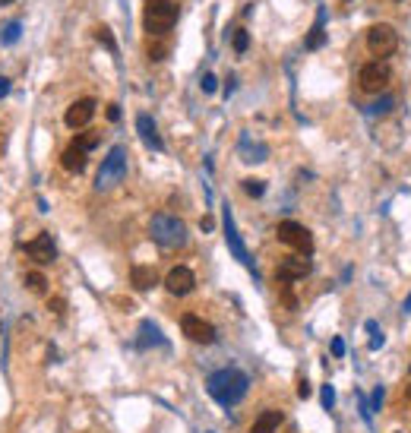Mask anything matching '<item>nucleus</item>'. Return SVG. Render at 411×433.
Masks as SVG:
<instances>
[{"instance_id": "nucleus-1", "label": "nucleus", "mask_w": 411, "mask_h": 433, "mask_svg": "<svg viewBox=\"0 0 411 433\" xmlns=\"http://www.w3.org/2000/svg\"><path fill=\"white\" fill-rule=\"evenodd\" d=\"M247 386H250L247 373H240V370H219V373L209 376L206 389L219 405H238L247 395Z\"/></svg>"}, {"instance_id": "nucleus-2", "label": "nucleus", "mask_w": 411, "mask_h": 433, "mask_svg": "<svg viewBox=\"0 0 411 433\" xmlns=\"http://www.w3.org/2000/svg\"><path fill=\"white\" fill-rule=\"evenodd\" d=\"M149 234L162 250H181L187 244V225L181 219H174L168 212L152 215V225H149Z\"/></svg>"}, {"instance_id": "nucleus-3", "label": "nucleus", "mask_w": 411, "mask_h": 433, "mask_svg": "<svg viewBox=\"0 0 411 433\" xmlns=\"http://www.w3.org/2000/svg\"><path fill=\"white\" fill-rule=\"evenodd\" d=\"M181 16V10L174 0H146V10H142V25H146L149 35H168L174 29Z\"/></svg>"}, {"instance_id": "nucleus-4", "label": "nucleus", "mask_w": 411, "mask_h": 433, "mask_svg": "<svg viewBox=\"0 0 411 433\" xmlns=\"http://www.w3.org/2000/svg\"><path fill=\"white\" fill-rule=\"evenodd\" d=\"M389 79H393V66L386 60H370V64L361 66V73H358V82H361V89L370 92V95H379V92L389 89Z\"/></svg>"}, {"instance_id": "nucleus-5", "label": "nucleus", "mask_w": 411, "mask_h": 433, "mask_svg": "<svg viewBox=\"0 0 411 433\" xmlns=\"http://www.w3.org/2000/svg\"><path fill=\"white\" fill-rule=\"evenodd\" d=\"M367 48H370V54H373L377 60H386L389 54H395V48H399V35H395V29H393V25H386V23L370 25Z\"/></svg>"}, {"instance_id": "nucleus-6", "label": "nucleus", "mask_w": 411, "mask_h": 433, "mask_svg": "<svg viewBox=\"0 0 411 433\" xmlns=\"http://www.w3.org/2000/svg\"><path fill=\"white\" fill-rule=\"evenodd\" d=\"M275 234H279L282 244L291 247L295 253H304V256L313 253V237H310V231H307L301 221H282L279 228H275Z\"/></svg>"}, {"instance_id": "nucleus-7", "label": "nucleus", "mask_w": 411, "mask_h": 433, "mask_svg": "<svg viewBox=\"0 0 411 433\" xmlns=\"http://www.w3.org/2000/svg\"><path fill=\"white\" fill-rule=\"evenodd\" d=\"M123 171H127V152H123V149L117 146V149H111V156H108L105 162H101L95 187L105 190V187H111V184H117V180L123 177Z\"/></svg>"}, {"instance_id": "nucleus-8", "label": "nucleus", "mask_w": 411, "mask_h": 433, "mask_svg": "<svg viewBox=\"0 0 411 433\" xmlns=\"http://www.w3.org/2000/svg\"><path fill=\"white\" fill-rule=\"evenodd\" d=\"M181 329H184V335H187L190 342H197V345H212L215 342V326L212 323H206L203 317H197V313H187V317L181 319Z\"/></svg>"}, {"instance_id": "nucleus-9", "label": "nucleus", "mask_w": 411, "mask_h": 433, "mask_svg": "<svg viewBox=\"0 0 411 433\" xmlns=\"http://www.w3.org/2000/svg\"><path fill=\"white\" fill-rule=\"evenodd\" d=\"M164 288H168L174 297H184L197 288V275H193V269H187V266H174V269L164 275Z\"/></svg>"}, {"instance_id": "nucleus-10", "label": "nucleus", "mask_w": 411, "mask_h": 433, "mask_svg": "<svg viewBox=\"0 0 411 433\" xmlns=\"http://www.w3.org/2000/svg\"><path fill=\"white\" fill-rule=\"evenodd\" d=\"M310 269H313L310 256H304V253L285 256V260H282V266H279V282H297V278L310 275Z\"/></svg>"}, {"instance_id": "nucleus-11", "label": "nucleus", "mask_w": 411, "mask_h": 433, "mask_svg": "<svg viewBox=\"0 0 411 433\" xmlns=\"http://www.w3.org/2000/svg\"><path fill=\"white\" fill-rule=\"evenodd\" d=\"M25 253L32 256L35 262H54V256H58V247H54V237L51 234H35L29 244H25Z\"/></svg>"}, {"instance_id": "nucleus-12", "label": "nucleus", "mask_w": 411, "mask_h": 433, "mask_svg": "<svg viewBox=\"0 0 411 433\" xmlns=\"http://www.w3.org/2000/svg\"><path fill=\"white\" fill-rule=\"evenodd\" d=\"M92 114H95V101H92V99H79V101H73V105L66 108L64 121H66V127L82 130V127L92 121Z\"/></svg>"}, {"instance_id": "nucleus-13", "label": "nucleus", "mask_w": 411, "mask_h": 433, "mask_svg": "<svg viewBox=\"0 0 411 433\" xmlns=\"http://www.w3.org/2000/svg\"><path fill=\"white\" fill-rule=\"evenodd\" d=\"M136 130H140L142 143H146L152 152H162V136L155 133V121L149 114H136Z\"/></svg>"}, {"instance_id": "nucleus-14", "label": "nucleus", "mask_w": 411, "mask_h": 433, "mask_svg": "<svg viewBox=\"0 0 411 433\" xmlns=\"http://www.w3.org/2000/svg\"><path fill=\"white\" fill-rule=\"evenodd\" d=\"M130 282L136 291H152V288L158 285V272L152 269V266H133Z\"/></svg>"}, {"instance_id": "nucleus-15", "label": "nucleus", "mask_w": 411, "mask_h": 433, "mask_svg": "<svg viewBox=\"0 0 411 433\" xmlns=\"http://www.w3.org/2000/svg\"><path fill=\"white\" fill-rule=\"evenodd\" d=\"M60 164H64L66 171L79 174L82 168H86V149L76 146V143H70V146H66L64 152H60Z\"/></svg>"}, {"instance_id": "nucleus-16", "label": "nucleus", "mask_w": 411, "mask_h": 433, "mask_svg": "<svg viewBox=\"0 0 411 433\" xmlns=\"http://www.w3.org/2000/svg\"><path fill=\"white\" fill-rule=\"evenodd\" d=\"M225 234H228V244H231V250H234V256H238L244 266H250V269H253L250 253H247L244 244H240V237H238V231H234V221H231V212H228V209H225Z\"/></svg>"}, {"instance_id": "nucleus-17", "label": "nucleus", "mask_w": 411, "mask_h": 433, "mask_svg": "<svg viewBox=\"0 0 411 433\" xmlns=\"http://www.w3.org/2000/svg\"><path fill=\"white\" fill-rule=\"evenodd\" d=\"M282 421H285V415H282V411H263V415L253 421L250 433H275L282 427Z\"/></svg>"}, {"instance_id": "nucleus-18", "label": "nucleus", "mask_w": 411, "mask_h": 433, "mask_svg": "<svg viewBox=\"0 0 411 433\" xmlns=\"http://www.w3.org/2000/svg\"><path fill=\"white\" fill-rule=\"evenodd\" d=\"M25 288H29L32 295H48V278L41 275V272H29V275H25Z\"/></svg>"}, {"instance_id": "nucleus-19", "label": "nucleus", "mask_w": 411, "mask_h": 433, "mask_svg": "<svg viewBox=\"0 0 411 433\" xmlns=\"http://www.w3.org/2000/svg\"><path fill=\"white\" fill-rule=\"evenodd\" d=\"M323 41H326V32H323V16H320V23H316V25L310 29V35H307V41H304V45L313 51V48H320Z\"/></svg>"}, {"instance_id": "nucleus-20", "label": "nucleus", "mask_w": 411, "mask_h": 433, "mask_svg": "<svg viewBox=\"0 0 411 433\" xmlns=\"http://www.w3.org/2000/svg\"><path fill=\"white\" fill-rule=\"evenodd\" d=\"M140 345H142V348H146V345H162V338H158V335H155V326H152V323H142Z\"/></svg>"}, {"instance_id": "nucleus-21", "label": "nucleus", "mask_w": 411, "mask_h": 433, "mask_svg": "<svg viewBox=\"0 0 411 433\" xmlns=\"http://www.w3.org/2000/svg\"><path fill=\"white\" fill-rule=\"evenodd\" d=\"M231 45H234V54H244V51L250 48V35H247V29H238L234 38H231Z\"/></svg>"}, {"instance_id": "nucleus-22", "label": "nucleus", "mask_w": 411, "mask_h": 433, "mask_svg": "<svg viewBox=\"0 0 411 433\" xmlns=\"http://www.w3.org/2000/svg\"><path fill=\"white\" fill-rule=\"evenodd\" d=\"M73 143H76V146H82L86 152H89V149H95V146L101 143V136H99V133H79V136H76Z\"/></svg>"}, {"instance_id": "nucleus-23", "label": "nucleus", "mask_w": 411, "mask_h": 433, "mask_svg": "<svg viewBox=\"0 0 411 433\" xmlns=\"http://www.w3.org/2000/svg\"><path fill=\"white\" fill-rule=\"evenodd\" d=\"M95 38H99V41H101V45H105V48H108V51H111V54H114V51H117V41H114V35L108 32L105 25H99V29H95Z\"/></svg>"}, {"instance_id": "nucleus-24", "label": "nucleus", "mask_w": 411, "mask_h": 433, "mask_svg": "<svg viewBox=\"0 0 411 433\" xmlns=\"http://www.w3.org/2000/svg\"><path fill=\"white\" fill-rule=\"evenodd\" d=\"M244 193H250V197H263L266 184L263 180H256V177H250V180H244Z\"/></svg>"}, {"instance_id": "nucleus-25", "label": "nucleus", "mask_w": 411, "mask_h": 433, "mask_svg": "<svg viewBox=\"0 0 411 433\" xmlns=\"http://www.w3.org/2000/svg\"><path fill=\"white\" fill-rule=\"evenodd\" d=\"M19 38V23H10V25H3V41L7 45H13V41Z\"/></svg>"}, {"instance_id": "nucleus-26", "label": "nucleus", "mask_w": 411, "mask_h": 433, "mask_svg": "<svg viewBox=\"0 0 411 433\" xmlns=\"http://www.w3.org/2000/svg\"><path fill=\"white\" fill-rule=\"evenodd\" d=\"M219 89V76H212V73H206L203 76V92H209V95H212V92Z\"/></svg>"}, {"instance_id": "nucleus-27", "label": "nucleus", "mask_w": 411, "mask_h": 433, "mask_svg": "<svg viewBox=\"0 0 411 433\" xmlns=\"http://www.w3.org/2000/svg\"><path fill=\"white\" fill-rule=\"evenodd\" d=\"M336 405V393H332V386H323V408H332Z\"/></svg>"}, {"instance_id": "nucleus-28", "label": "nucleus", "mask_w": 411, "mask_h": 433, "mask_svg": "<svg viewBox=\"0 0 411 433\" xmlns=\"http://www.w3.org/2000/svg\"><path fill=\"white\" fill-rule=\"evenodd\" d=\"M164 54H168L164 45H152V48H149V58H152V60H164Z\"/></svg>"}, {"instance_id": "nucleus-29", "label": "nucleus", "mask_w": 411, "mask_h": 433, "mask_svg": "<svg viewBox=\"0 0 411 433\" xmlns=\"http://www.w3.org/2000/svg\"><path fill=\"white\" fill-rule=\"evenodd\" d=\"M393 105H395L393 99H379L377 105H373V111H377V114H383V111H389V108H393Z\"/></svg>"}, {"instance_id": "nucleus-30", "label": "nucleus", "mask_w": 411, "mask_h": 433, "mask_svg": "<svg viewBox=\"0 0 411 433\" xmlns=\"http://www.w3.org/2000/svg\"><path fill=\"white\" fill-rule=\"evenodd\" d=\"M332 354H336V358L345 354V342H342V338H332Z\"/></svg>"}, {"instance_id": "nucleus-31", "label": "nucleus", "mask_w": 411, "mask_h": 433, "mask_svg": "<svg viewBox=\"0 0 411 433\" xmlns=\"http://www.w3.org/2000/svg\"><path fill=\"white\" fill-rule=\"evenodd\" d=\"M7 95H10V79L0 76V99H7Z\"/></svg>"}, {"instance_id": "nucleus-32", "label": "nucleus", "mask_w": 411, "mask_h": 433, "mask_svg": "<svg viewBox=\"0 0 411 433\" xmlns=\"http://www.w3.org/2000/svg\"><path fill=\"white\" fill-rule=\"evenodd\" d=\"M105 114H108V121H117V117H121V108H117V105H108Z\"/></svg>"}, {"instance_id": "nucleus-33", "label": "nucleus", "mask_w": 411, "mask_h": 433, "mask_svg": "<svg viewBox=\"0 0 411 433\" xmlns=\"http://www.w3.org/2000/svg\"><path fill=\"white\" fill-rule=\"evenodd\" d=\"M51 313H64V301H60V297H54V301H51Z\"/></svg>"}, {"instance_id": "nucleus-34", "label": "nucleus", "mask_w": 411, "mask_h": 433, "mask_svg": "<svg viewBox=\"0 0 411 433\" xmlns=\"http://www.w3.org/2000/svg\"><path fill=\"white\" fill-rule=\"evenodd\" d=\"M297 393H301V399H307V395H310V386H307V380H301V386H297Z\"/></svg>"}, {"instance_id": "nucleus-35", "label": "nucleus", "mask_w": 411, "mask_h": 433, "mask_svg": "<svg viewBox=\"0 0 411 433\" xmlns=\"http://www.w3.org/2000/svg\"><path fill=\"white\" fill-rule=\"evenodd\" d=\"M199 225H203V231H212V225H215V221L209 219V215H203V221H199Z\"/></svg>"}, {"instance_id": "nucleus-36", "label": "nucleus", "mask_w": 411, "mask_h": 433, "mask_svg": "<svg viewBox=\"0 0 411 433\" xmlns=\"http://www.w3.org/2000/svg\"><path fill=\"white\" fill-rule=\"evenodd\" d=\"M379 401H383V389H377V393H373V411L379 408Z\"/></svg>"}, {"instance_id": "nucleus-37", "label": "nucleus", "mask_w": 411, "mask_h": 433, "mask_svg": "<svg viewBox=\"0 0 411 433\" xmlns=\"http://www.w3.org/2000/svg\"><path fill=\"white\" fill-rule=\"evenodd\" d=\"M405 310H408V313H411V297H408V301H405Z\"/></svg>"}, {"instance_id": "nucleus-38", "label": "nucleus", "mask_w": 411, "mask_h": 433, "mask_svg": "<svg viewBox=\"0 0 411 433\" xmlns=\"http://www.w3.org/2000/svg\"><path fill=\"white\" fill-rule=\"evenodd\" d=\"M7 3H10V0H0V7H7Z\"/></svg>"}, {"instance_id": "nucleus-39", "label": "nucleus", "mask_w": 411, "mask_h": 433, "mask_svg": "<svg viewBox=\"0 0 411 433\" xmlns=\"http://www.w3.org/2000/svg\"><path fill=\"white\" fill-rule=\"evenodd\" d=\"M408 399H411V386H408Z\"/></svg>"}]
</instances>
